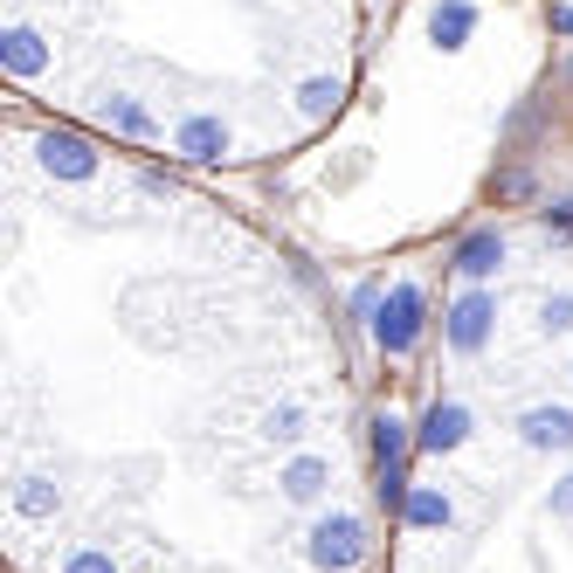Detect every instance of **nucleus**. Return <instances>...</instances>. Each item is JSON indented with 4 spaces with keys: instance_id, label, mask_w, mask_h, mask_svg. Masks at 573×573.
Returning a JSON list of instances; mask_svg holds the SVG:
<instances>
[{
    "instance_id": "obj_1",
    "label": "nucleus",
    "mask_w": 573,
    "mask_h": 573,
    "mask_svg": "<svg viewBox=\"0 0 573 573\" xmlns=\"http://www.w3.org/2000/svg\"><path fill=\"white\" fill-rule=\"evenodd\" d=\"M374 338H380V353H414V338H422V291L414 283H394L380 304V318H374Z\"/></svg>"
},
{
    "instance_id": "obj_2",
    "label": "nucleus",
    "mask_w": 573,
    "mask_h": 573,
    "mask_svg": "<svg viewBox=\"0 0 573 573\" xmlns=\"http://www.w3.org/2000/svg\"><path fill=\"white\" fill-rule=\"evenodd\" d=\"M484 338H490V298L471 291V298L450 311V346H456V353H477Z\"/></svg>"
},
{
    "instance_id": "obj_3",
    "label": "nucleus",
    "mask_w": 573,
    "mask_h": 573,
    "mask_svg": "<svg viewBox=\"0 0 573 573\" xmlns=\"http://www.w3.org/2000/svg\"><path fill=\"white\" fill-rule=\"evenodd\" d=\"M463 435H471V414H463L456 401H435V408H429V422H422V435H414V442H422V450H456Z\"/></svg>"
},
{
    "instance_id": "obj_4",
    "label": "nucleus",
    "mask_w": 573,
    "mask_h": 573,
    "mask_svg": "<svg viewBox=\"0 0 573 573\" xmlns=\"http://www.w3.org/2000/svg\"><path fill=\"white\" fill-rule=\"evenodd\" d=\"M498 263H505V236H498V228H477V236L456 249V270H463V277H477V283L498 270Z\"/></svg>"
},
{
    "instance_id": "obj_5",
    "label": "nucleus",
    "mask_w": 573,
    "mask_h": 573,
    "mask_svg": "<svg viewBox=\"0 0 573 573\" xmlns=\"http://www.w3.org/2000/svg\"><path fill=\"white\" fill-rule=\"evenodd\" d=\"M526 442L532 450H573V414L566 408H532L526 414Z\"/></svg>"
},
{
    "instance_id": "obj_6",
    "label": "nucleus",
    "mask_w": 573,
    "mask_h": 573,
    "mask_svg": "<svg viewBox=\"0 0 573 573\" xmlns=\"http://www.w3.org/2000/svg\"><path fill=\"white\" fill-rule=\"evenodd\" d=\"M471 29H477V8H471V0H442V8L429 14V35H435L442 48H463V42H471Z\"/></svg>"
},
{
    "instance_id": "obj_7",
    "label": "nucleus",
    "mask_w": 573,
    "mask_h": 573,
    "mask_svg": "<svg viewBox=\"0 0 573 573\" xmlns=\"http://www.w3.org/2000/svg\"><path fill=\"white\" fill-rule=\"evenodd\" d=\"M180 145H187L194 160H215V152L228 145V132H221L215 118H194V125H180Z\"/></svg>"
},
{
    "instance_id": "obj_8",
    "label": "nucleus",
    "mask_w": 573,
    "mask_h": 573,
    "mask_svg": "<svg viewBox=\"0 0 573 573\" xmlns=\"http://www.w3.org/2000/svg\"><path fill=\"white\" fill-rule=\"evenodd\" d=\"M401 450H408L401 422H394V414H380V422H374V456H380V471H401Z\"/></svg>"
},
{
    "instance_id": "obj_9",
    "label": "nucleus",
    "mask_w": 573,
    "mask_h": 573,
    "mask_svg": "<svg viewBox=\"0 0 573 573\" xmlns=\"http://www.w3.org/2000/svg\"><path fill=\"white\" fill-rule=\"evenodd\" d=\"M8 69H14V76H35V69H42V42H35L29 29H8Z\"/></svg>"
},
{
    "instance_id": "obj_10",
    "label": "nucleus",
    "mask_w": 573,
    "mask_h": 573,
    "mask_svg": "<svg viewBox=\"0 0 573 573\" xmlns=\"http://www.w3.org/2000/svg\"><path fill=\"white\" fill-rule=\"evenodd\" d=\"M332 104H338V76H311V84H304V111H311V118H325Z\"/></svg>"
},
{
    "instance_id": "obj_11",
    "label": "nucleus",
    "mask_w": 573,
    "mask_h": 573,
    "mask_svg": "<svg viewBox=\"0 0 573 573\" xmlns=\"http://www.w3.org/2000/svg\"><path fill=\"white\" fill-rule=\"evenodd\" d=\"M48 166H63V173H90V152L76 145V139H48Z\"/></svg>"
},
{
    "instance_id": "obj_12",
    "label": "nucleus",
    "mask_w": 573,
    "mask_h": 573,
    "mask_svg": "<svg viewBox=\"0 0 573 573\" xmlns=\"http://www.w3.org/2000/svg\"><path fill=\"white\" fill-rule=\"evenodd\" d=\"M408 518H422V526H442V518H450V505H442L435 490H414V498H408Z\"/></svg>"
},
{
    "instance_id": "obj_13",
    "label": "nucleus",
    "mask_w": 573,
    "mask_h": 573,
    "mask_svg": "<svg viewBox=\"0 0 573 573\" xmlns=\"http://www.w3.org/2000/svg\"><path fill=\"white\" fill-rule=\"evenodd\" d=\"M111 125H125V132H152V118L139 111L132 97H118V104H111Z\"/></svg>"
},
{
    "instance_id": "obj_14",
    "label": "nucleus",
    "mask_w": 573,
    "mask_h": 573,
    "mask_svg": "<svg viewBox=\"0 0 573 573\" xmlns=\"http://www.w3.org/2000/svg\"><path fill=\"white\" fill-rule=\"evenodd\" d=\"M539 325H545V332H566V325H573V298H545Z\"/></svg>"
},
{
    "instance_id": "obj_15",
    "label": "nucleus",
    "mask_w": 573,
    "mask_h": 573,
    "mask_svg": "<svg viewBox=\"0 0 573 573\" xmlns=\"http://www.w3.org/2000/svg\"><path fill=\"white\" fill-rule=\"evenodd\" d=\"M374 304H380V283H359L353 291V318H374Z\"/></svg>"
},
{
    "instance_id": "obj_16",
    "label": "nucleus",
    "mask_w": 573,
    "mask_h": 573,
    "mask_svg": "<svg viewBox=\"0 0 573 573\" xmlns=\"http://www.w3.org/2000/svg\"><path fill=\"white\" fill-rule=\"evenodd\" d=\"M298 422H304L298 408H277V414H270V435H298Z\"/></svg>"
},
{
    "instance_id": "obj_17",
    "label": "nucleus",
    "mask_w": 573,
    "mask_h": 573,
    "mask_svg": "<svg viewBox=\"0 0 573 573\" xmlns=\"http://www.w3.org/2000/svg\"><path fill=\"white\" fill-rule=\"evenodd\" d=\"M553 29H560V35H573V8H553Z\"/></svg>"
}]
</instances>
